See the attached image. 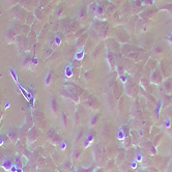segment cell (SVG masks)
<instances>
[{
	"mask_svg": "<svg viewBox=\"0 0 172 172\" xmlns=\"http://www.w3.org/2000/svg\"><path fill=\"white\" fill-rule=\"evenodd\" d=\"M93 139H94V133H93L92 131H89V132H88V133L84 136V138H83V141H82V146L84 147V148L88 147V146L92 143Z\"/></svg>",
	"mask_w": 172,
	"mask_h": 172,
	"instance_id": "1",
	"label": "cell"
},
{
	"mask_svg": "<svg viewBox=\"0 0 172 172\" xmlns=\"http://www.w3.org/2000/svg\"><path fill=\"white\" fill-rule=\"evenodd\" d=\"M18 88L21 90V92H22V94L24 95V96H25V99L29 102L31 99H32V97H33V94L31 93V92H29L27 89H25V88H23L22 87V85L20 84V83H18Z\"/></svg>",
	"mask_w": 172,
	"mask_h": 172,
	"instance_id": "2",
	"label": "cell"
},
{
	"mask_svg": "<svg viewBox=\"0 0 172 172\" xmlns=\"http://www.w3.org/2000/svg\"><path fill=\"white\" fill-rule=\"evenodd\" d=\"M13 165H14V163H13L12 159H9V158H5V159L2 161L1 167H2L4 170H6V171H9V170H11V168L13 167Z\"/></svg>",
	"mask_w": 172,
	"mask_h": 172,
	"instance_id": "3",
	"label": "cell"
},
{
	"mask_svg": "<svg viewBox=\"0 0 172 172\" xmlns=\"http://www.w3.org/2000/svg\"><path fill=\"white\" fill-rule=\"evenodd\" d=\"M36 135H37V133H36L34 130L30 131L29 136H28V141H29V142H33L34 140H36V137H37Z\"/></svg>",
	"mask_w": 172,
	"mask_h": 172,
	"instance_id": "4",
	"label": "cell"
},
{
	"mask_svg": "<svg viewBox=\"0 0 172 172\" xmlns=\"http://www.w3.org/2000/svg\"><path fill=\"white\" fill-rule=\"evenodd\" d=\"M97 118H99V115L97 114H94L90 117V120H89V126L90 127H93L96 122H97Z\"/></svg>",
	"mask_w": 172,
	"mask_h": 172,
	"instance_id": "5",
	"label": "cell"
},
{
	"mask_svg": "<svg viewBox=\"0 0 172 172\" xmlns=\"http://www.w3.org/2000/svg\"><path fill=\"white\" fill-rule=\"evenodd\" d=\"M51 81H52V74H51V72H49L47 74V77L45 78V84L47 86H49V85H50V83H51Z\"/></svg>",
	"mask_w": 172,
	"mask_h": 172,
	"instance_id": "6",
	"label": "cell"
},
{
	"mask_svg": "<svg viewBox=\"0 0 172 172\" xmlns=\"http://www.w3.org/2000/svg\"><path fill=\"white\" fill-rule=\"evenodd\" d=\"M9 73H11V75H12V77H13L14 81H15V82L18 84V83H19V81H18V75H17L16 70H15L13 67H11V68H9Z\"/></svg>",
	"mask_w": 172,
	"mask_h": 172,
	"instance_id": "7",
	"label": "cell"
},
{
	"mask_svg": "<svg viewBox=\"0 0 172 172\" xmlns=\"http://www.w3.org/2000/svg\"><path fill=\"white\" fill-rule=\"evenodd\" d=\"M51 108H52V111H53L54 113H57V111H58V106H57V103H56V101H55L54 99L51 101Z\"/></svg>",
	"mask_w": 172,
	"mask_h": 172,
	"instance_id": "8",
	"label": "cell"
},
{
	"mask_svg": "<svg viewBox=\"0 0 172 172\" xmlns=\"http://www.w3.org/2000/svg\"><path fill=\"white\" fill-rule=\"evenodd\" d=\"M65 76H66L67 78H70V77L73 76V69H72V67L68 66V65L65 67Z\"/></svg>",
	"mask_w": 172,
	"mask_h": 172,
	"instance_id": "9",
	"label": "cell"
},
{
	"mask_svg": "<svg viewBox=\"0 0 172 172\" xmlns=\"http://www.w3.org/2000/svg\"><path fill=\"white\" fill-rule=\"evenodd\" d=\"M80 156H81V151L78 149V150H75L74 151V154H73V159L74 160H77V159H79L80 158Z\"/></svg>",
	"mask_w": 172,
	"mask_h": 172,
	"instance_id": "10",
	"label": "cell"
},
{
	"mask_svg": "<svg viewBox=\"0 0 172 172\" xmlns=\"http://www.w3.org/2000/svg\"><path fill=\"white\" fill-rule=\"evenodd\" d=\"M124 137H125V136H124V133H122L121 130H119L118 133H117V138H118V139H122Z\"/></svg>",
	"mask_w": 172,
	"mask_h": 172,
	"instance_id": "11",
	"label": "cell"
},
{
	"mask_svg": "<svg viewBox=\"0 0 172 172\" xmlns=\"http://www.w3.org/2000/svg\"><path fill=\"white\" fill-rule=\"evenodd\" d=\"M83 55H84L83 51H82V52H79V54L77 53V55H76V58H77V59H79V60H81V59H82V57H83Z\"/></svg>",
	"mask_w": 172,
	"mask_h": 172,
	"instance_id": "12",
	"label": "cell"
},
{
	"mask_svg": "<svg viewBox=\"0 0 172 172\" xmlns=\"http://www.w3.org/2000/svg\"><path fill=\"white\" fill-rule=\"evenodd\" d=\"M65 147H66L65 141H61V142H60V148H61V149H65Z\"/></svg>",
	"mask_w": 172,
	"mask_h": 172,
	"instance_id": "13",
	"label": "cell"
},
{
	"mask_svg": "<svg viewBox=\"0 0 172 172\" xmlns=\"http://www.w3.org/2000/svg\"><path fill=\"white\" fill-rule=\"evenodd\" d=\"M17 168H18V166L14 164V165H13V167L11 168V170H9V171H11V172H17Z\"/></svg>",
	"mask_w": 172,
	"mask_h": 172,
	"instance_id": "14",
	"label": "cell"
},
{
	"mask_svg": "<svg viewBox=\"0 0 172 172\" xmlns=\"http://www.w3.org/2000/svg\"><path fill=\"white\" fill-rule=\"evenodd\" d=\"M93 172H104V171H103V169H102V168H96Z\"/></svg>",
	"mask_w": 172,
	"mask_h": 172,
	"instance_id": "15",
	"label": "cell"
},
{
	"mask_svg": "<svg viewBox=\"0 0 172 172\" xmlns=\"http://www.w3.org/2000/svg\"><path fill=\"white\" fill-rule=\"evenodd\" d=\"M17 172H23V169H22L21 166H19V167L17 168Z\"/></svg>",
	"mask_w": 172,
	"mask_h": 172,
	"instance_id": "16",
	"label": "cell"
},
{
	"mask_svg": "<svg viewBox=\"0 0 172 172\" xmlns=\"http://www.w3.org/2000/svg\"><path fill=\"white\" fill-rule=\"evenodd\" d=\"M141 159H142V157L138 154V155H137V161H141Z\"/></svg>",
	"mask_w": 172,
	"mask_h": 172,
	"instance_id": "17",
	"label": "cell"
},
{
	"mask_svg": "<svg viewBox=\"0 0 172 172\" xmlns=\"http://www.w3.org/2000/svg\"><path fill=\"white\" fill-rule=\"evenodd\" d=\"M8 107H9V102H6V104H5V109L8 108Z\"/></svg>",
	"mask_w": 172,
	"mask_h": 172,
	"instance_id": "18",
	"label": "cell"
},
{
	"mask_svg": "<svg viewBox=\"0 0 172 172\" xmlns=\"http://www.w3.org/2000/svg\"><path fill=\"white\" fill-rule=\"evenodd\" d=\"M4 142V140L2 139V138H0V145H2V143Z\"/></svg>",
	"mask_w": 172,
	"mask_h": 172,
	"instance_id": "19",
	"label": "cell"
},
{
	"mask_svg": "<svg viewBox=\"0 0 172 172\" xmlns=\"http://www.w3.org/2000/svg\"><path fill=\"white\" fill-rule=\"evenodd\" d=\"M37 63V59H33V64H36Z\"/></svg>",
	"mask_w": 172,
	"mask_h": 172,
	"instance_id": "20",
	"label": "cell"
},
{
	"mask_svg": "<svg viewBox=\"0 0 172 172\" xmlns=\"http://www.w3.org/2000/svg\"><path fill=\"white\" fill-rule=\"evenodd\" d=\"M72 172H78V171H77V170H74V171H72Z\"/></svg>",
	"mask_w": 172,
	"mask_h": 172,
	"instance_id": "21",
	"label": "cell"
}]
</instances>
